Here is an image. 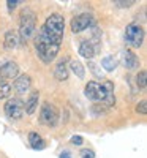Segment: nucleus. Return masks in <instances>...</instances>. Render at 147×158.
<instances>
[{
	"label": "nucleus",
	"instance_id": "1",
	"mask_svg": "<svg viewBox=\"0 0 147 158\" xmlns=\"http://www.w3.org/2000/svg\"><path fill=\"white\" fill-rule=\"evenodd\" d=\"M63 32H65L63 16L59 15V13H52L44 21V24L36 32V36H35L36 56L41 62L51 63L56 60L60 51L62 40H63Z\"/></svg>",
	"mask_w": 147,
	"mask_h": 158
},
{
	"label": "nucleus",
	"instance_id": "2",
	"mask_svg": "<svg viewBox=\"0 0 147 158\" xmlns=\"http://www.w3.org/2000/svg\"><path fill=\"white\" fill-rule=\"evenodd\" d=\"M84 95L93 103H103L106 106H114L116 104L114 84L111 81H104L103 84L97 81H89L84 89Z\"/></svg>",
	"mask_w": 147,
	"mask_h": 158
},
{
	"label": "nucleus",
	"instance_id": "3",
	"mask_svg": "<svg viewBox=\"0 0 147 158\" xmlns=\"http://www.w3.org/2000/svg\"><path fill=\"white\" fill-rule=\"evenodd\" d=\"M36 32V16L33 10L30 8H24L21 11V16H19V38L21 41H27L30 40Z\"/></svg>",
	"mask_w": 147,
	"mask_h": 158
},
{
	"label": "nucleus",
	"instance_id": "4",
	"mask_svg": "<svg viewBox=\"0 0 147 158\" xmlns=\"http://www.w3.org/2000/svg\"><path fill=\"white\" fill-rule=\"evenodd\" d=\"M144 36H145V32L142 29V25H139L136 22H131L125 27V43H127V46H130L133 49H138L142 46Z\"/></svg>",
	"mask_w": 147,
	"mask_h": 158
},
{
	"label": "nucleus",
	"instance_id": "5",
	"mask_svg": "<svg viewBox=\"0 0 147 158\" xmlns=\"http://www.w3.org/2000/svg\"><path fill=\"white\" fill-rule=\"evenodd\" d=\"M40 122L46 127H56L59 123V109L52 103L44 101L40 109Z\"/></svg>",
	"mask_w": 147,
	"mask_h": 158
},
{
	"label": "nucleus",
	"instance_id": "6",
	"mask_svg": "<svg viewBox=\"0 0 147 158\" xmlns=\"http://www.w3.org/2000/svg\"><path fill=\"white\" fill-rule=\"evenodd\" d=\"M3 109H5V114H6V117L10 118V120H19V118H22V115H24V101L18 97L8 98Z\"/></svg>",
	"mask_w": 147,
	"mask_h": 158
},
{
	"label": "nucleus",
	"instance_id": "7",
	"mask_svg": "<svg viewBox=\"0 0 147 158\" xmlns=\"http://www.w3.org/2000/svg\"><path fill=\"white\" fill-rule=\"evenodd\" d=\"M95 24V19H93V15L90 13H82V15H78L71 19L70 22V27L74 33H81L86 29H90L92 25Z\"/></svg>",
	"mask_w": 147,
	"mask_h": 158
},
{
	"label": "nucleus",
	"instance_id": "8",
	"mask_svg": "<svg viewBox=\"0 0 147 158\" xmlns=\"http://www.w3.org/2000/svg\"><path fill=\"white\" fill-rule=\"evenodd\" d=\"M19 76V67L16 62H5L0 65V81H6V79H16Z\"/></svg>",
	"mask_w": 147,
	"mask_h": 158
},
{
	"label": "nucleus",
	"instance_id": "9",
	"mask_svg": "<svg viewBox=\"0 0 147 158\" xmlns=\"http://www.w3.org/2000/svg\"><path fill=\"white\" fill-rule=\"evenodd\" d=\"M30 87H32V77L29 74H21L15 79L11 89H15V92L18 95H24L30 90Z\"/></svg>",
	"mask_w": 147,
	"mask_h": 158
},
{
	"label": "nucleus",
	"instance_id": "10",
	"mask_svg": "<svg viewBox=\"0 0 147 158\" xmlns=\"http://www.w3.org/2000/svg\"><path fill=\"white\" fill-rule=\"evenodd\" d=\"M120 60H122V63H124V67L127 68V70H136V68H139V59H138V56L135 54L133 51H130V49H125V51H122V56H120Z\"/></svg>",
	"mask_w": 147,
	"mask_h": 158
},
{
	"label": "nucleus",
	"instance_id": "11",
	"mask_svg": "<svg viewBox=\"0 0 147 158\" xmlns=\"http://www.w3.org/2000/svg\"><path fill=\"white\" fill-rule=\"evenodd\" d=\"M38 101H40V92L38 90H32L29 94L27 101L24 103V112H27L29 115H32L36 111V108H38Z\"/></svg>",
	"mask_w": 147,
	"mask_h": 158
},
{
	"label": "nucleus",
	"instance_id": "12",
	"mask_svg": "<svg viewBox=\"0 0 147 158\" xmlns=\"http://www.w3.org/2000/svg\"><path fill=\"white\" fill-rule=\"evenodd\" d=\"M19 44H21V38H19V35H18L16 32L10 30V32H6V33H5L3 46H5V49H6V51H13V49H16Z\"/></svg>",
	"mask_w": 147,
	"mask_h": 158
},
{
	"label": "nucleus",
	"instance_id": "13",
	"mask_svg": "<svg viewBox=\"0 0 147 158\" xmlns=\"http://www.w3.org/2000/svg\"><path fill=\"white\" fill-rule=\"evenodd\" d=\"M66 59H63V60H60L59 63H57V67H56V70H54V77L57 79V81H66L68 79V65H66Z\"/></svg>",
	"mask_w": 147,
	"mask_h": 158
},
{
	"label": "nucleus",
	"instance_id": "14",
	"mask_svg": "<svg viewBox=\"0 0 147 158\" xmlns=\"http://www.w3.org/2000/svg\"><path fill=\"white\" fill-rule=\"evenodd\" d=\"M29 144H30V147H32L33 150H43V149L46 147L44 139L40 136L38 133H35V131L29 133Z\"/></svg>",
	"mask_w": 147,
	"mask_h": 158
},
{
	"label": "nucleus",
	"instance_id": "15",
	"mask_svg": "<svg viewBox=\"0 0 147 158\" xmlns=\"http://www.w3.org/2000/svg\"><path fill=\"white\" fill-rule=\"evenodd\" d=\"M95 48H93V44L90 41H82L81 44H79V54H81L84 59L90 60L93 59V56H95Z\"/></svg>",
	"mask_w": 147,
	"mask_h": 158
},
{
	"label": "nucleus",
	"instance_id": "16",
	"mask_svg": "<svg viewBox=\"0 0 147 158\" xmlns=\"http://www.w3.org/2000/svg\"><path fill=\"white\" fill-rule=\"evenodd\" d=\"M117 65H119V60L114 56H106V57L101 59V67H103L104 71H108V73L114 71L117 68Z\"/></svg>",
	"mask_w": 147,
	"mask_h": 158
},
{
	"label": "nucleus",
	"instance_id": "17",
	"mask_svg": "<svg viewBox=\"0 0 147 158\" xmlns=\"http://www.w3.org/2000/svg\"><path fill=\"white\" fill-rule=\"evenodd\" d=\"M70 68H71V71H73L79 79H84V77H86V68H84V65L79 62V60H71V62H70Z\"/></svg>",
	"mask_w": 147,
	"mask_h": 158
},
{
	"label": "nucleus",
	"instance_id": "18",
	"mask_svg": "<svg viewBox=\"0 0 147 158\" xmlns=\"http://www.w3.org/2000/svg\"><path fill=\"white\" fill-rule=\"evenodd\" d=\"M11 95V84L8 81H0V100H5Z\"/></svg>",
	"mask_w": 147,
	"mask_h": 158
},
{
	"label": "nucleus",
	"instance_id": "19",
	"mask_svg": "<svg viewBox=\"0 0 147 158\" xmlns=\"http://www.w3.org/2000/svg\"><path fill=\"white\" fill-rule=\"evenodd\" d=\"M145 77H147L145 70H141V71L138 73V76H136V84H138V87H139L141 90H145Z\"/></svg>",
	"mask_w": 147,
	"mask_h": 158
},
{
	"label": "nucleus",
	"instance_id": "20",
	"mask_svg": "<svg viewBox=\"0 0 147 158\" xmlns=\"http://www.w3.org/2000/svg\"><path fill=\"white\" fill-rule=\"evenodd\" d=\"M89 70L93 73V76H95L97 79H104V77H103V71L98 70V65H97V63L90 62V63H89Z\"/></svg>",
	"mask_w": 147,
	"mask_h": 158
},
{
	"label": "nucleus",
	"instance_id": "21",
	"mask_svg": "<svg viewBox=\"0 0 147 158\" xmlns=\"http://www.w3.org/2000/svg\"><path fill=\"white\" fill-rule=\"evenodd\" d=\"M133 3H136L135 0H116V2H114V5L119 6V8H128V6H131Z\"/></svg>",
	"mask_w": 147,
	"mask_h": 158
},
{
	"label": "nucleus",
	"instance_id": "22",
	"mask_svg": "<svg viewBox=\"0 0 147 158\" xmlns=\"http://www.w3.org/2000/svg\"><path fill=\"white\" fill-rule=\"evenodd\" d=\"M136 112H138V114H142V115H145V114H147V101H145V100H141V101L138 103V106H136Z\"/></svg>",
	"mask_w": 147,
	"mask_h": 158
},
{
	"label": "nucleus",
	"instance_id": "23",
	"mask_svg": "<svg viewBox=\"0 0 147 158\" xmlns=\"http://www.w3.org/2000/svg\"><path fill=\"white\" fill-rule=\"evenodd\" d=\"M79 156L81 158H95V152H93L92 149H82L81 153H79Z\"/></svg>",
	"mask_w": 147,
	"mask_h": 158
},
{
	"label": "nucleus",
	"instance_id": "24",
	"mask_svg": "<svg viewBox=\"0 0 147 158\" xmlns=\"http://www.w3.org/2000/svg\"><path fill=\"white\" fill-rule=\"evenodd\" d=\"M70 142L73 144V146H82V144H84V138L79 136V135H74V136L70 139Z\"/></svg>",
	"mask_w": 147,
	"mask_h": 158
},
{
	"label": "nucleus",
	"instance_id": "25",
	"mask_svg": "<svg viewBox=\"0 0 147 158\" xmlns=\"http://www.w3.org/2000/svg\"><path fill=\"white\" fill-rule=\"evenodd\" d=\"M19 3H21V0H6V6H8L10 11H11V10H15Z\"/></svg>",
	"mask_w": 147,
	"mask_h": 158
},
{
	"label": "nucleus",
	"instance_id": "26",
	"mask_svg": "<svg viewBox=\"0 0 147 158\" xmlns=\"http://www.w3.org/2000/svg\"><path fill=\"white\" fill-rule=\"evenodd\" d=\"M60 158H71V153L65 150V152H62V153H60Z\"/></svg>",
	"mask_w": 147,
	"mask_h": 158
}]
</instances>
